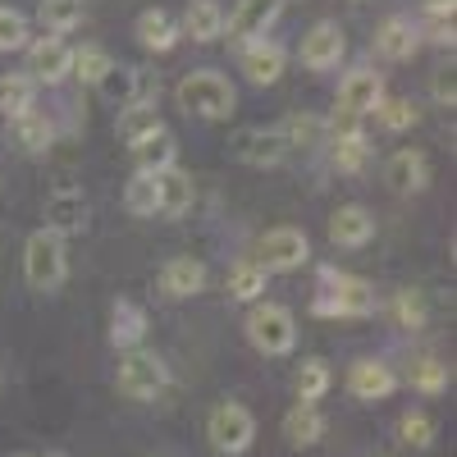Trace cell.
<instances>
[{"label":"cell","instance_id":"1","mask_svg":"<svg viewBox=\"0 0 457 457\" xmlns=\"http://www.w3.org/2000/svg\"><path fill=\"white\" fill-rule=\"evenodd\" d=\"M23 279L37 293H55L69 279V256H64V238L55 228H37L23 243Z\"/></svg>","mask_w":457,"mask_h":457},{"label":"cell","instance_id":"2","mask_svg":"<svg viewBox=\"0 0 457 457\" xmlns=\"http://www.w3.org/2000/svg\"><path fill=\"white\" fill-rule=\"evenodd\" d=\"M174 96H179V110L197 114V120H228V114H234V105H238L234 83H228L224 73H211V69L187 73Z\"/></svg>","mask_w":457,"mask_h":457},{"label":"cell","instance_id":"3","mask_svg":"<svg viewBox=\"0 0 457 457\" xmlns=\"http://www.w3.org/2000/svg\"><path fill=\"white\" fill-rule=\"evenodd\" d=\"M247 338L265 357H288L297 348V316L284 302H252L247 312Z\"/></svg>","mask_w":457,"mask_h":457},{"label":"cell","instance_id":"4","mask_svg":"<svg viewBox=\"0 0 457 457\" xmlns=\"http://www.w3.org/2000/svg\"><path fill=\"white\" fill-rule=\"evenodd\" d=\"M316 316H348L361 320L375 312V288L357 275H338V270H320V293L312 302Z\"/></svg>","mask_w":457,"mask_h":457},{"label":"cell","instance_id":"5","mask_svg":"<svg viewBox=\"0 0 457 457\" xmlns=\"http://www.w3.org/2000/svg\"><path fill=\"white\" fill-rule=\"evenodd\" d=\"M252 261L261 265L265 275H293V270H302V265L312 261V243H307L302 228L279 224V228H270V234L256 238V256Z\"/></svg>","mask_w":457,"mask_h":457},{"label":"cell","instance_id":"6","mask_svg":"<svg viewBox=\"0 0 457 457\" xmlns=\"http://www.w3.org/2000/svg\"><path fill=\"white\" fill-rule=\"evenodd\" d=\"M114 389L133 403H156L165 389H170V370L156 353H142V348H129V357L120 361V375H114Z\"/></svg>","mask_w":457,"mask_h":457},{"label":"cell","instance_id":"7","mask_svg":"<svg viewBox=\"0 0 457 457\" xmlns=\"http://www.w3.org/2000/svg\"><path fill=\"white\" fill-rule=\"evenodd\" d=\"M206 439L224 457H243L256 439V416L243 403H215L206 416Z\"/></svg>","mask_w":457,"mask_h":457},{"label":"cell","instance_id":"8","mask_svg":"<svg viewBox=\"0 0 457 457\" xmlns=\"http://www.w3.org/2000/svg\"><path fill=\"white\" fill-rule=\"evenodd\" d=\"M343 51H348V42H343V28L334 19H320L307 28V37H302V46H297V60L307 64L312 73H325V69H338Z\"/></svg>","mask_w":457,"mask_h":457},{"label":"cell","instance_id":"9","mask_svg":"<svg viewBox=\"0 0 457 457\" xmlns=\"http://www.w3.org/2000/svg\"><path fill=\"white\" fill-rule=\"evenodd\" d=\"M279 10H284V0H238V5H234V14L224 19L228 42L247 46V42H256V37H265V32L275 28Z\"/></svg>","mask_w":457,"mask_h":457},{"label":"cell","instance_id":"10","mask_svg":"<svg viewBox=\"0 0 457 457\" xmlns=\"http://www.w3.org/2000/svg\"><path fill=\"white\" fill-rule=\"evenodd\" d=\"M96 92L105 96V101H114V105H156V92H151V79L142 69H129V64H110L105 73H101V83H96Z\"/></svg>","mask_w":457,"mask_h":457},{"label":"cell","instance_id":"11","mask_svg":"<svg viewBox=\"0 0 457 457\" xmlns=\"http://www.w3.org/2000/svg\"><path fill=\"white\" fill-rule=\"evenodd\" d=\"M23 51H28V79H32V83L55 87V83H64V79H69L73 51L60 42V37H37V42H28Z\"/></svg>","mask_w":457,"mask_h":457},{"label":"cell","instance_id":"12","mask_svg":"<svg viewBox=\"0 0 457 457\" xmlns=\"http://www.w3.org/2000/svg\"><path fill=\"white\" fill-rule=\"evenodd\" d=\"M234 156L252 170H270L288 156V142L279 129H238L234 133Z\"/></svg>","mask_w":457,"mask_h":457},{"label":"cell","instance_id":"13","mask_svg":"<svg viewBox=\"0 0 457 457\" xmlns=\"http://www.w3.org/2000/svg\"><path fill=\"white\" fill-rule=\"evenodd\" d=\"M416 46H421V28H416L407 14H389L385 23H379V32H375V55L389 60V64L411 60Z\"/></svg>","mask_w":457,"mask_h":457},{"label":"cell","instance_id":"14","mask_svg":"<svg viewBox=\"0 0 457 457\" xmlns=\"http://www.w3.org/2000/svg\"><path fill=\"white\" fill-rule=\"evenodd\" d=\"M379 96H385V79H379L375 69L361 64V69H353L348 79L338 83V105H334V110H348V114H361V120H366Z\"/></svg>","mask_w":457,"mask_h":457},{"label":"cell","instance_id":"15","mask_svg":"<svg viewBox=\"0 0 457 457\" xmlns=\"http://www.w3.org/2000/svg\"><path fill=\"white\" fill-rule=\"evenodd\" d=\"M284 64H288V51H284L279 42H265V37H256V42L243 46V73H247V83H256V87L279 83Z\"/></svg>","mask_w":457,"mask_h":457},{"label":"cell","instance_id":"16","mask_svg":"<svg viewBox=\"0 0 457 457\" xmlns=\"http://www.w3.org/2000/svg\"><path fill=\"white\" fill-rule=\"evenodd\" d=\"M375 238V215L366 211V206H357V202H348V206H338L334 215H329V243L334 247H366Z\"/></svg>","mask_w":457,"mask_h":457},{"label":"cell","instance_id":"17","mask_svg":"<svg viewBox=\"0 0 457 457\" xmlns=\"http://www.w3.org/2000/svg\"><path fill=\"white\" fill-rule=\"evenodd\" d=\"M394 389H398L394 366L375 361V357H366V361H357V366L348 370V394L361 398V403H379V398H389Z\"/></svg>","mask_w":457,"mask_h":457},{"label":"cell","instance_id":"18","mask_svg":"<svg viewBox=\"0 0 457 457\" xmlns=\"http://www.w3.org/2000/svg\"><path fill=\"white\" fill-rule=\"evenodd\" d=\"M385 183L394 187L398 197L421 193V187L430 183V165H426V156H421V151H411V146L394 151V156H389V165H385Z\"/></svg>","mask_w":457,"mask_h":457},{"label":"cell","instance_id":"19","mask_svg":"<svg viewBox=\"0 0 457 457\" xmlns=\"http://www.w3.org/2000/svg\"><path fill=\"white\" fill-rule=\"evenodd\" d=\"M46 228H55V234H83L87 228V202L83 193H73V187H55V193L46 197Z\"/></svg>","mask_w":457,"mask_h":457},{"label":"cell","instance_id":"20","mask_svg":"<svg viewBox=\"0 0 457 457\" xmlns=\"http://www.w3.org/2000/svg\"><path fill=\"white\" fill-rule=\"evenodd\" d=\"M156 193H161V211H156V215H165V220H179V215H187V211H193L197 187H193V174H187V170L170 165V170H161V174H156Z\"/></svg>","mask_w":457,"mask_h":457},{"label":"cell","instance_id":"21","mask_svg":"<svg viewBox=\"0 0 457 457\" xmlns=\"http://www.w3.org/2000/svg\"><path fill=\"white\" fill-rule=\"evenodd\" d=\"M206 288V265L197 256H174L165 270H161V293L183 302V297H197Z\"/></svg>","mask_w":457,"mask_h":457},{"label":"cell","instance_id":"22","mask_svg":"<svg viewBox=\"0 0 457 457\" xmlns=\"http://www.w3.org/2000/svg\"><path fill=\"white\" fill-rule=\"evenodd\" d=\"M133 32H137V42L151 51V55H170L174 46H179V23L165 14V10H142L137 14V23H133Z\"/></svg>","mask_w":457,"mask_h":457},{"label":"cell","instance_id":"23","mask_svg":"<svg viewBox=\"0 0 457 457\" xmlns=\"http://www.w3.org/2000/svg\"><path fill=\"white\" fill-rule=\"evenodd\" d=\"M142 338H146V312L137 307V302L120 297L114 312H110V343L129 353V348H142Z\"/></svg>","mask_w":457,"mask_h":457},{"label":"cell","instance_id":"24","mask_svg":"<svg viewBox=\"0 0 457 457\" xmlns=\"http://www.w3.org/2000/svg\"><path fill=\"white\" fill-rule=\"evenodd\" d=\"M284 439H288L293 448H312V444H320V439H325V416H320V407H316V403H297V407H288V416H284Z\"/></svg>","mask_w":457,"mask_h":457},{"label":"cell","instance_id":"25","mask_svg":"<svg viewBox=\"0 0 457 457\" xmlns=\"http://www.w3.org/2000/svg\"><path fill=\"white\" fill-rule=\"evenodd\" d=\"M325 137H329V161H334L338 174H361L366 170L370 142H366L361 129H353V133H325Z\"/></svg>","mask_w":457,"mask_h":457},{"label":"cell","instance_id":"26","mask_svg":"<svg viewBox=\"0 0 457 457\" xmlns=\"http://www.w3.org/2000/svg\"><path fill=\"white\" fill-rule=\"evenodd\" d=\"M179 32L183 37H193V42H220L224 37V10L215 5V0H193L187 5V14H183V23H179Z\"/></svg>","mask_w":457,"mask_h":457},{"label":"cell","instance_id":"27","mask_svg":"<svg viewBox=\"0 0 457 457\" xmlns=\"http://www.w3.org/2000/svg\"><path fill=\"white\" fill-rule=\"evenodd\" d=\"M133 156H137V170L161 174V170L179 165V142H174V133H170V129H156L146 142H137V146H133Z\"/></svg>","mask_w":457,"mask_h":457},{"label":"cell","instance_id":"28","mask_svg":"<svg viewBox=\"0 0 457 457\" xmlns=\"http://www.w3.org/2000/svg\"><path fill=\"white\" fill-rule=\"evenodd\" d=\"M37 23L51 37H64L83 23V0H37Z\"/></svg>","mask_w":457,"mask_h":457},{"label":"cell","instance_id":"29","mask_svg":"<svg viewBox=\"0 0 457 457\" xmlns=\"http://www.w3.org/2000/svg\"><path fill=\"white\" fill-rule=\"evenodd\" d=\"M37 105V83L28 79V73H5L0 79V114L5 120H19V114H28Z\"/></svg>","mask_w":457,"mask_h":457},{"label":"cell","instance_id":"30","mask_svg":"<svg viewBox=\"0 0 457 457\" xmlns=\"http://www.w3.org/2000/svg\"><path fill=\"white\" fill-rule=\"evenodd\" d=\"M156 129H165V120L156 114V105H124V114H120V137H124V146L146 142Z\"/></svg>","mask_w":457,"mask_h":457},{"label":"cell","instance_id":"31","mask_svg":"<svg viewBox=\"0 0 457 457\" xmlns=\"http://www.w3.org/2000/svg\"><path fill=\"white\" fill-rule=\"evenodd\" d=\"M370 114H375V124L385 133H407L416 120H421V110H416L411 101H403V96H379Z\"/></svg>","mask_w":457,"mask_h":457},{"label":"cell","instance_id":"32","mask_svg":"<svg viewBox=\"0 0 457 457\" xmlns=\"http://www.w3.org/2000/svg\"><path fill=\"white\" fill-rule=\"evenodd\" d=\"M329 385H334L329 361L307 357V361H302V370H297V403H320L329 394Z\"/></svg>","mask_w":457,"mask_h":457},{"label":"cell","instance_id":"33","mask_svg":"<svg viewBox=\"0 0 457 457\" xmlns=\"http://www.w3.org/2000/svg\"><path fill=\"white\" fill-rule=\"evenodd\" d=\"M124 206L133 211V215H156L161 211V193H156V174H146V170H137L133 179H129V187H124Z\"/></svg>","mask_w":457,"mask_h":457},{"label":"cell","instance_id":"34","mask_svg":"<svg viewBox=\"0 0 457 457\" xmlns=\"http://www.w3.org/2000/svg\"><path fill=\"white\" fill-rule=\"evenodd\" d=\"M265 293V270L256 261H238L234 270H228V297L234 302H261Z\"/></svg>","mask_w":457,"mask_h":457},{"label":"cell","instance_id":"35","mask_svg":"<svg viewBox=\"0 0 457 457\" xmlns=\"http://www.w3.org/2000/svg\"><path fill=\"white\" fill-rule=\"evenodd\" d=\"M14 129H19V146H23V151H46V146H51V137H55L51 120H46V114L37 110V105H32L28 114H19Z\"/></svg>","mask_w":457,"mask_h":457},{"label":"cell","instance_id":"36","mask_svg":"<svg viewBox=\"0 0 457 457\" xmlns=\"http://www.w3.org/2000/svg\"><path fill=\"white\" fill-rule=\"evenodd\" d=\"M279 133H284L288 151H293V146L312 151V146H320V142H325V120H316V114H293V120H288Z\"/></svg>","mask_w":457,"mask_h":457},{"label":"cell","instance_id":"37","mask_svg":"<svg viewBox=\"0 0 457 457\" xmlns=\"http://www.w3.org/2000/svg\"><path fill=\"white\" fill-rule=\"evenodd\" d=\"M110 64H114V60H110L101 46H83V51H73V64H69V73H73L79 83L96 87V83H101V73H105Z\"/></svg>","mask_w":457,"mask_h":457},{"label":"cell","instance_id":"38","mask_svg":"<svg viewBox=\"0 0 457 457\" xmlns=\"http://www.w3.org/2000/svg\"><path fill=\"white\" fill-rule=\"evenodd\" d=\"M411 389L416 394H444L448 389V366L444 361H435V357H421V361H416L411 366Z\"/></svg>","mask_w":457,"mask_h":457},{"label":"cell","instance_id":"39","mask_svg":"<svg viewBox=\"0 0 457 457\" xmlns=\"http://www.w3.org/2000/svg\"><path fill=\"white\" fill-rule=\"evenodd\" d=\"M28 19L10 5H0V51H23L28 46Z\"/></svg>","mask_w":457,"mask_h":457},{"label":"cell","instance_id":"40","mask_svg":"<svg viewBox=\"0 0 457 457\" xmlns=\"http://www.w3.org/2000/svg\"><path fill=\"white\" fill-rule=\"evenodd\" d=\"M398 439L407 444V448H430V439H435V421L426 411H407L403 421H398Z\"/></svg>","mask_w":457,"mask_h":457},{"label":"cell","instance_id":"41","mask_svg":"<svg viewBox=\"0 0 457 457\" xmlns=\"http://www.w3.org/2000/svg\"><path fill=\"white\" fill-rule=\"evenodd\" d=\"M394 316H398L403 329H421V325H426V302H421V293L403 288V293L394 297Z\"/></svg>","mask_w":457,"mask_h":457},{"label":"cell","instance_id":"42","mask_svg":"<svg viewBox=\"0 0 457 457\" xmlns=\"http://www.w3.org/2000/svg\"><path fill=\"white\" fill-rule=\"evenodd\" d=\"M430 92H435V101H439V105H448V110H453V101H457V87H453V69H439V73H435Z\"/></svg>","mask_w":457,"mask_h":457},{"label":"cell","instance_id":"43","mask_svg":"<svg viewBox=\"0 0 457 457\" xmlns=\"http://www.w3.org/2000/svg\"><path fill=\"white\" fill-rule=\"evenodd\" d=\"M430 19H453V0H426Z\"/></svg>","mask_w":457,"mask_h":457},{"label":"cell","instance_id":"44","mask_svg":"<svg viewBox=\"0 0 457 457\" xmlns=\"http://www.w3.org/2000/svg\"><path fill=\"white\" fill-rule=\"evenodd\" d=\"M46 457H69V453H46Z\"/></svg>","mask_w":457,"mask_h":457},{"label":"cell","instance_id":"45","mask_svg":"<svg viewBox=\"0 0 457 457\" xmlns=\"http://www.w3.org/2000/svg\"><path fill=\"white\" fill-rule=\"evenodd\" d=\"M14 457H28V453H14Z\"/></svg>","mask_w":457,"mask_h":457}]
</instances>
